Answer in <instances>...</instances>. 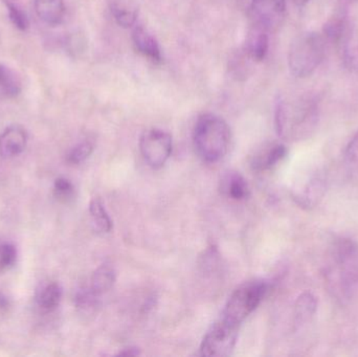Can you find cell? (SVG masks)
<instances>
[{"instance_id":"obj_25","label":"cell","mask_w":358,"mask_h":357,"mask_svg":"<svg viewBox=\"0 0 358 357\" xmlns=\"http://www.w3.org/2000/svg\"><path fill=\"white\" fill-rule=\"evenodd\" d=\"M344 62L350 71L358 69V44L353 43L351 38L344 43Z\"/></svg>"},{"instance_id":"obj_26","label":"cell","mask_w":358,"mask_h":357,"mask_svg":"<svg viewBox=\"0 0 358 357\" xmlns=\"http://www.w3.org/2000/svg\"><path fill=\"white\" fill-rule=\"evenodd\" d=\"M347 163L352 167H358V131L351 138L345 151Z\"/></svg>"},{"instance_id":"obj_8","label":"cell","mask_w":358,"mask_h":357,"mask_svg":"<svg viewBox=\"0 0 358 357\" xmlns=\"http://www.w3.org/2000/svg\"><path fill=\"white\" fill-rule=\"evenodd\" d=\"M27 133L20 126H10L0 134V156L13 159L27 148Z\"/></svg>"},{"instance_id":"obj_20","label":"cell","mask_w":358,"mask_h":357,"mask_svg":"<svg viewBox=\"0 0 358 357\" xmlns=\"http://www.w3.org/2000/svg\"><path fill=\"white\" fill-rule=\"evenodd\" d=\"M90 217H92V224L94 230L101 234H107L113 228V221L105 209L101 199L94 198L90 201Z\"/></svg>"},{"instance_id":"obj_5","label":"cell","mask_w":358,"mask_h":357,"mask_svg":"<svg viewBox=\"0 0 358 357\" xmlns=\"http://www.w3.org/2000/svg\"><path fill=\"white\" fill-rule=\"evenodd\" d=\"M239 326L220 318L208 330L200 346L203 356H229L237 343Z\"/></svg>"},{"instance_id":"obj_3","label":"cell","mask_w":358,"mask_h":357,"mask_svg":"<svg viewBox=\"0 0 358 357\" xmlns=\"http://www.w3.org/2000/svg\"><path fill=\"white\" fill-rule=\"evenodd\" d=\"M325 56V41L317 33L299 36L290 46L288 65L296 78H307L315 73Z\"/></svg>"},{"instance_id":"obj_16","label":"cell","mask_w":358,"mask_h":357,"mask_svg":"<svg viewBox=\"0 0 358 357\" xmlns=\"http://www.w3.org/2000/svg\"><path fill=\"white\" fill-rule=\"evenodd\" d=\"M286 153L287 150L284 145H273L254 157L252 161V169L256 171H266L271 169L286 156Z\"/></svg>"},{"instance_id":"obj_7","label":"cell","mask_w":358,"mask_h":357,"mask_svg":"<svg viewBox=\"0 0 358 357\" xmlns=\"http://www.w3.org/2000/svg\"><path fill=\"white\" fill-rule=\"evenodd\" d=\"M285 8V0H252V21L269 31L281 22Z\"/></svg>"},{"instance_id":"obj_22","label":"cell","mask_w":358,"mask_h":357,"mask_svg":"<svg viewBox=\"0 0 358 357\" xmlns=\"http://www.w3.org/2000/svg\"><path fill=\"white\" fill-rule=\"evenodd\" d=\"M92 150H94V146H92V143H79L67 153V163H71V165H80L92 155Z\"/></svg>"},{"instance_id":"obj_17","label":"cell","mask_w":358,"mask_h":357,"mask_svg":"<svg viewBox=\"0 0 358 357\" xmlns=\"http://www.w3.org/2000/svg\"><path fill=\"white\" fill-rule=\"evenodd\" d=\"M21 81L17 73L10 67L0 64V99L10 100L21 92Z\"/></svg>"},{"instance_id":"obj_15","label":"cell","mask_w":358,"mask_h":357,"mask_svg":"<svg viewBox=\"0 0 358 357\" xmlns=\"http://www.w3.org/2000/svg\"><path fill=\"white\" fill-rule=\"evenodd\" d=\"M317 310V300L313 293L306 291L296 299L294 305V320L296 326H303L315 318Z\"/></svg>"},{"instance_id":"obj_2","label":"cell","mask_w":358,"mask_h":357,"mask_svg":"<svg viewBox=\"0 0 358 357\" xmlns=\"http://www.w3.org/2000/svg\"><path fill=\"white\" fill-rule=\"evenodd\" d=\"M198 155L206 163H216L224 157L231 143V129L222 117L213 113L200 115L193 132Z\"/></svg>"},{"instance_id":"obj_13","label":"cell","mask_w":358,"mask_h":357,"mask_svg":"<svg viewBox=\"0 0 358 357\" xmlns=\"http://www.w3.org/2000/svg\"><path fill=\"white\" fill-rule=\"evenodd\" d=\"M36 304L41 312H52L60 305L62 289L56 282L44 283L36 291Z\"/></svg>"},{"instance_id":"obj_6","label":"cell","mask_w":358,"mask_h":357,"mask_svg":"<svg viewBox=\"0 0 358 357\" xmlns=\"http://www.w3.org/2000/svg\"><path fill=\"white\" fill-rule=\"evenodd\" d=\"M172 136L157 128L147 130L140 140L141 152L150 167H163L172 153Z\"/></svg>"},{"instance_id":"obj_21","label":"cell","mask_w":358,"mask_h":357,"mask_svg":"<svg viewBox=\"0 0 358 357\" xmlns=\"http://www.w3.org/2000/svg\"><path fill=\"white\" fill-rule=\"evenodd\" d=\"M17 249L12 241L0 238V272H6L16 263Z\"/></svg>"},{"instance_id":"obj_12","label":"cell","mask_w":358,"mask_h":357,"mask_svg":"<svg viewBox=\"0 0 358 357\" xmlns=\"http://www.w3.org/2000/svg\"><path fill=\"white\" fill-rule=\"evenodd\" d=\"M34 6L40 20L52 27L60 24L66 12L64 0H35Z\"/></svg>"},{"instance_id":"obj_18","label":"cell","mask_w":358,"mask_h":357,"mask_svg":"<svg viewBox=\"0 0 358 357\" xmlns=\"http://www.w3.org/2000/svg\"><path fill=\"white\" fill-rule=\"evenodd\" d=\"M115 282V272L108 264H103L92 277L90 289L96 296L107 293Z\"/></svg>"},{"instance_id":"obj_11","label":"cell","mask_w":358,"mask_h":357,"mask_svg":"<svg viewBox=\"0 0 358 357\" xmlns=\"http://www.w3.org/2000/svg\"><path fill=\"white\" fill-rule=\"evenodd\" d=\"M267 29L261 25L252 23V29L246 40L245 52L252 60L263 61L268 52V35Z\"/></svg>"},{"instance_id":"obj_4","label":"cell","mask_w":358,"mask_h":357,"mask_svg":"<svg viewBox=\"0 0 358 357\" xmlns=\"http://www.w3.org/2000/svg\"><path fill=\"white\" fill-rule=\"evenodd\" d=\"M267 291L268 284L264 281H254L241 285L229 298L221 318L240 326L260 305Z\"/></svg>"},{"instance_id":"obj_19","label":"cell","mask_w":358,"mask_h":357,"mask_svg":"<svg viewBox=\"0 0 358 357\" xmlns=\"http://www.w3.org/2000/svg\"><path fill=\"white\" fill-rule=\"evenodd\" d=\"M221 188L234 201H243L250 194L248 182L238 173H229L224 176Z\"/></svg>"},{"instance_id":"obj_23","label":"cell","mask_w":358,"mask_h":357,"mask_svg":"<svg viewBox=\"0 0 358 357\" xmlns=\"http://www.w3.org/2000/svg\"><path fill=\"white\" fill-rule=\"evenodd\" d=\"M75 194V187L71 180L65 177H59L54 182V195L58 201L66 203L71 201Z\"/></svg>"},{"instance_id":"obj_1","label":"cell","mask_w":358,"mask_h":357,"mask_svg":"<svg viewBox=\"0 0 358 357\" xmlns=\"http://www.w3.org/2000/svg\"><path fill=\"white\" fill-rule=\"evenodd\" d=\"M331 257V266L326 272L330 289L338 299H350L358 291V243L352 239H338Z\"/></svg>"},{"instance_id":"obj_24","label":"cell","mask_w":358,"mask_h":357,"mask_svg":"<svg viewBox=\"0 0 358 357\" xmlns=\"http://www.w3.org/2000/svg\"><path fill=\"white\" fill-rule=\"evenodd\" d=\"M6 8H8V17H10L13 24L20 31H25L29 27V19H27V15L18 6L10 3V2H6Z\"/></svg>"},{"instance_id":"obj_14","label":"cell","mask_w":358,"mask_h":357,"mask_svg":"<svg viewBox=\"0 0 358 357\" xmlns=\"http://www.w3.org/2000/svg\"><path fill=\"white\" fill-rule=\"evenodd\" d=\"M115 22L123 29H131L138 19V6L132 0H109Z\"/></svg>"},{"instance_id":"obj_27","label":"cell","mask_w":358,"mask_h":357,"mask_svg":"<svg viewBox=\"0 0 358 357\" xmlns=\"http://www.w3.org/2000/svg\"><path fill=\"white\" fill-rule=\"evenodd\" d=\"M8 306V301L2 293H0V307L6 308Z\"/></svg>"},{"instance_id":"obj_10","label":"cell","mask_w":358,"mask_h":357,"mask_svg":"<svg viewBox=\"0 0 358 357\" xmlns=\"http://www.w3.org/2000/svg\"><path fill=\"white\" fill-rule=\"evenodd\" d=\"M132 40L136 50L153 63L162 62V52L157 40L144 27H136L132 31Z\"/></svg>"},{"instance_id":"obj_28","label":"cell","mask_w":358,"mask_h":357,"mask_svg":"<svg viewBox=\"0 0 358 357\" xmlns=\"http://www.w3.org/2000/svg\"><path fill=\"white\" fill-rule=\"evenodd\" d=\"M310 0H294V4L298 6H306Z\"/></svg>"},{"instance_id":"obj_9","label":"cell","mask_w":358,"mask_h":357,"mask_svg":"<svg viewBox=\"0 0 358 357\" xmlns=\"http://www.w3.org/2000/svg\"><path fill=\"white\" fill-rule=\"evenodd\" d=\"M326 180L322 173H315L313 177L299 191L294 197L299 205L303 207H315L325 194Z\"/></svg>"}]
</instances>
